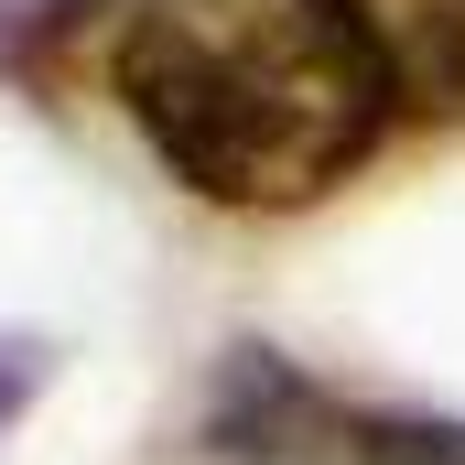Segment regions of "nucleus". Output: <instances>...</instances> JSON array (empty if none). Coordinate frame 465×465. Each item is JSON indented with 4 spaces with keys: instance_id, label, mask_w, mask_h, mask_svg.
Returning a JSON list of instances; mask_svg holds the SVG:
<instances>
[{
    "instance_id": "1",
    "label": "nucleus",
    "mask_w": 465,
    "mask_h": 465,
    "mask_svg": "<svg viewBox=\"0 0 465 465\" xmlns=\"http://www.w3.org/2000/svg\"><path fill=\"white\" fill-rule=\"evenodd\" d=\"M98 76L141 152L228 217L325 206L401 130L347 0H119Z\"/></svg>"
},
{
    "instance_id": "2",
    "label": "nucleus",
    "mask_w": 465,
    "mask_h": 465,
    "mask_svg": "<svg viewBox=\"0 0 465 465\" xmlns=\"http://www.w3.org/2000/svg\"><path fill=\"white\" fill-rule=\"evenodd\" d=\"M195 455L206 465H465V411L336 390L292 347L249 336V347H228L206 368Z\"/></svg>"
},
{
    "instance_id": "3",
    "label": "nucleus",
    "mask_w": 465,
    "mask_h": 465,
    "mask_svg": "<svg viewBox=\"0 0 465 465\" xmlns=\"http://www.w3.org/2000/svg\"><path fill=\"white\" fill-rule=\"evenodd\" d=\"M368 65L390 76V109L411 119H465V0H347Z\"/></svg>"
},
{
    "instance_id": "4",
    "label": "nucleus",
    "mask_w": 465,
    "mask_h": 465,
    "mask_svg": "<svg viewBox=\"0 0 465 465\" xmlns=\"http://www.w3.org/2000/svg\"><path fill=\"white\" fill-rule=\"evenodd\" d=\"M33 379H44V357H33V347H0V422L33 401Z\"/></svg>"
}]
</instances>
